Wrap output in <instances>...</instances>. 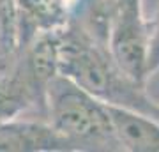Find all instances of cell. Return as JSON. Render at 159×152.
I'll use <instances>...</instances> for the list:
<instances>
[{
    "label": "cell",
    "instance_id": "2",
    "mask_svg": "<svg viewBox=\"0 0 159 152\" xmlns=\"http://www.w3.org/2000/svg\"><path fill=\"white\" fill-rule=\"evenodd\" d=\"M46 118L74 150H120L108 104L58 73L46 87Z\"/></svg>",
    "mask_w": 159,
    "mask_h": 152
},
{
    "label": "cell",
    "instance_id": "6",
    "mask_svg": "<svg viewBox=\"0 0 159 152\" xmlns=\"http://www.w3.org/2000/svg\"><path fill=\"white\" fill-rule=\"evenodd\" d=\"M159 71V9L147 20V78Z\"/></svg>",
    "mask_w": 159,
    "mask_h": 152
},
{
    "label": "cell",
    "instance_id": "4",
    "mask_svg": "<svg viewBox=\"0 0 159 152\" xmlns=\"http://www.w3.org/2000/svg\"><path fill=\"white\" fill-rule=\"evenodd\" d=\"M108 112L120 150L159 152V118L111 104Z\"/></svg>",
    "mask_w": 159,
    "mask_h": 152
},
{
    "label": "cell",
    "instance_id": "5",
    "mask_svg": "<svg viewBox=\"0 0 159 152\" xmlns=\"http://www.w3.org/2000/svg\"><path fill=\"white\" fill-rule=\"evenodd\" d=\"M117 14V0H78L69 18L96 39L108 44L110 28Z\"/></svg>",
    "mask_w": 159,
    "mask_h": 152
},
{
    "label": "cell",
    "instance_id": "9",
    "mask_svg": "<svg viewBox=\"0 0 159 152\" xmlns=\"http://www.w3.org/2000/svg\"><path fill=\"white\" fill-rule=\"evenodd\" d=\"M117 11H143L142 0H117Z\"/></svg>",
    "mask_w": 159,
    "mask_h": 152
},
{
    "label": "cell",
    "instance_id": "8",
    "mask_svg": "<svg viewBox=\"0 0 159 152\" xmlns=\"http://www.w3.org/2000/svg\"><path fill=\"white\" fill-rule=\"evenodd\" d=\"M145 85H147L148 94L159 103V71L157 73H154V74H150V76L147 78V83Z\"/></svg>",
    "mask_w": 159,
    "mask_h": 152
},
{
    "label": "cell",
    "instance_id": "3",
    "mask_svg": "<svg viewBox=\"0 0 159 152\" xmlns=\"http://www.w3.org/2000/svg\"><path fill=\"white\" fill-rule=\"evenodd\" d=\"M108 50L125 74L147 83V18L143 11H117Z\"/></svg>",
    "mask_w": 159,
    "mask_h": 152
},
{
    "label": "cell",
    "instance_id": "1",
    "mask_svg": "<svg viewBox=\"0 0 159 152\" xmlns=\"http://www.w3.org/2000/svg\"><path fill=\"white\" fill-rule=\"evenodd\" d=\"M57 35L60 74L106 104L159 118V103L148 94L147 85L120 69L106 43L96 39L71 18L58 27Z\"/></svg>",
    "mask_w": 159,
    "mask_h": 152
},
{
    "label": "cell",
    "instance_id": "7",
    "mask_svg": "<svg viewBox=\"0 0 159 152\" xmlns=\"http://www.w3.org/2000/svg\"><path fill=\"white\" fill-rule=\"evenodd\" d=\"M46 2L64 18H69V14L73 12V9L78 4V0H46Z\"/></svg>",
    "mask_w": 159,
    "mask_h": 152
}]
</instances>
